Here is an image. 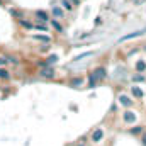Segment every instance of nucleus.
I'll return each instance as SVG.
<instances>
[{
	"label": "nucleus",
	"mask_w": 146,
	"mask_h": 146,
	"mask_svg": "<svg viewBox=\"0 0 146 146\" xmlns=\"http://www.w3.org/2000/svg\"><path fill=\"white\" fill-rule=\"evenodd\" d=\"M53 15L58 17V19H61V17H63V10H61L60 7H53Z\"/></svg>",
	"instance_id": "nucleus-9"
},
{
	"label": "nucleus",
	"mask_w": 146,
	"mask_h": 146,
	"mask_svg": "<svg viewBox=\"0 0 146 146\" xmlns=\"http://www.w3.org/2000/svg\"><path fill=\"white\" fill-rule=\"evenodd\" d=\"M122 117H124V122H127V124H133V122L136 121V114L131 112V110H126Z\"/></svg>",
	"instance_id": "nucleus-2"
},
{
	"label": "nucleus",
	"mask_w": 146,
	"mask_h": 146,
	"mask_svg": "<svg viewBox=\"0 0 146 146\" xmlns=\"http://www.w3.org/2000/svg\"><path fill=\"white\" fill-rule=\"evenodd\" d=\"M131 92H133V95H134L136 99H141V97H143V90H141L139 87H136V85L131 88Z\"/></svg>",
	"instance_id": "nucleus-6"
},
{
	"label": "nucleus",
	"mask_w": 146,
	"mask_h": 146,
	"mask_svg": "<svg viewBox=\"0 0 146 146\" xmlns=\"http://www.w3.org/2000/svg\"><path fill=\"white\" fill-rule=\"evenodd\" d=\"M63 7H65V9H68V10H72V3H70V0H65V2H63Z\"/></svg>",
	"instance_id": "nucleus-13"
},
{
	"label": "nucleus",
	"mask_w": 146,
	"mask_h": 146,
	"mask_svg": "<svg viewBox=\"0 0 146 146\" xmlns=\"http://www.w3.org/2000/svg\"><path fill=\"white\" fill-rule=\"evenodd\" d=\"M72 85H73V87H75V85H82V78H76V80H73Z\"/></svg>",
	"instance_id": "nucleus-17"
},
{
	"label": "nucleus",
	"mask_w": 146,
	"mask_h": 146,
	"mask_svg": "<svg viewBox=\"0 0 146 146\" xmlns=\"http://www.w3.org/2000/svg\"><path fill=\"white\" fill-rule=\"evenodd\" d=\"M104 78H106V68H97L95 72L92 73V76H90V80H92V87H94L95 80H104Z\"/></svg>",
	"instance_id": "nucleus-1"
},
{
	"label": "nucleus",
	"mask_w": 146,
	"mask_h": 146,
	"mask_svg": "<svg viewBox=\"0 0 146 146\" xmlns=\"http://www.w3.org/2000/svg\"><path fill=\"white\" fill-rule=\"evenodd\" d=\"M136 70L143 73L146 70V63H145V61H138V63H136Z\"/></svg>",
	"instance_id": "nucleus-10"
},
{
	"label": "nucleus",
	"mask_w": 146,
	"mask_h": 146,
	"mask_svg": "<svg viewBox=\"0 0 146 146\" xmlns=\"http://www.w3.org/2000/svg\"><path fill=\"white\" fill-rule=\"evenodd\" d=\"M56 60H58V56H56V54H53V56H49V58H48V63L51 65V63H54Z\"/></svg>",
	"instance_id": "nucleus-14"
},
{
	"label": "nucleus",
	"mask_w": 146,
	"mask_h": 146,
	"mask_svg": "<svg viewBox=\"0 0 146 146\" xmlns=\"http://www.w3.org/2000/svg\"><path fill=\"white\" fill-rule=\"evenodd\" d=\"M102 138H104V131L99 127V129H95L94 133H92V141L94 143H99V141H102Z\"/></svg>",
	"instance_id": "nucleus-3"
},
{
	"label": "nucleus",
	"mask_w": 146,
	"mask_h": 146,
	"mask_svg": "<svg viewBox=\"0 0 146 146\" xmlns=\"http://www.w3.org/2000/svg\"><path fill=\"white\" fill-rule=\"evenodd\" d=\"M42 76H46V78H51V76H54V70H51V68H46V70H42L41 72Z\"/></svg>",
	"instance_id": "nucleus-8"
},
{
	"label": "nucleus",
	"mask_w": 146,
	"mask_h": 146,
	"mask_svg": "<svg viewBox=\"0 0 146 146\" xmlns=\"http://www.w3.org/2000/svg\"><path fill=\"white\" fill-rule=\"evenodd\" d=\"M143 80H145L143 75H136V76H134V82H143Z\"/></svg>",
	"instance_id": "nucleus-16"
},
{
	"label": "nucleus",
	"mask_w": 146,
	"mask_h": 146,
	"mask_svg": "<svg viewBox=\"0 0 146 146\" xmlns=\"http://www.w3.org/2000/svg\"><path fill=\"white\" fill-rule=\"evenodd\" d=\"M141 145L146 146V131L143 133V134H141Z\"/></svg>",
	"instance_id": "nucleus-15"
},
{
	"label": "nucleus",
	"mask_w": 146,
	"mask_h": 146,
	"mask_svg": "<svg viewBox=\"0 0 146 146\" xmlns=\"http://www.w3.org/2000/svg\"><path fill=\"white\" fill-rule=\"evenodd\" d=\"M5 61H7V60H3V58H0V66H2V65H5Z\"/></svg>",
	"instance_id": "nucleus-20"
},
{
	"label": "nucleus",
	"mask_w": 146,
	"mask_h": 146,
	"mask_svg": "<svg viewBox=\"0 0 146 146\" xmlns=\"http://www.w3.org/2000/svg\"><path fill=\"white\" fill-rule=\"evenodd\" d=\"M36 15L39 17V21H42V22H46V21H48V14H46V12H42V10H41V12H37Z\"/></svg>",
	"instance_id": "nucleus-12"
},
{
	"label": "nucleus",
	"mask_w": 146,
	"mask_h": 146,
	"mask_svg": "<svg viewBox=\"0 0 146 146\" xmlns=\"http://www.w3.org/2000/svg\"><path fill=\"white\" fill-rule=\"evenodd\" d=\"M129 133L134 134V136H141V134L145 133V126H134V127L129 129Z\"/></svg>",
	"instance_id": "nucleus-5"
},
{
	"label": "nucleus",
	"mask_w": 146,
	"mask_h": 146,
	"mask_svg": "<svg viewBox=\"0 0 146 146\" xmlns=\"http://www.w3.org/2000/svg\"><path fill=\"white\" fill-rule=\"evenodd\" d=\"M119 102H121L122 106H126V107H131V106H133V100H131L127 95H124V94L119 95Z\"/></svg>",
	"instance_id": "nucleus-4"
},
{
	"label": "nucleus",
	"mask_w": 146,
	"mask_h": 146,
	"mask_svg": "<svg viewBox=\"0 0 146 146\" xmlns=\"http://www.w3.org/2000/svg\"><path fill=\"white\" fill-rule=\"evenodd\" d=\"M0 78H3V80H9V78H10V73L7 72L5 68H0Z\"/></svg>",
	"instance_id": "nucleus-11"
},
{
	"label": "nucleus",
	"mask_w": 146,
	"mask_h": 146,
	"mask_svg": "<svg viewBox=\"0 0 146 146\" xmlns=\"http://www.w3.org/2000/svg\"><path fill=\"white\" fill-rule=\"evenodd\" d=\"M53 26H54V27H56V29H58V31H61V26H60V24H58V22H53Z\"/></svg>",
	"instance_id": "nucleus-19"
},
{
	"label": "nucleus",
	"mask_w": 146,
	"mask_h": 146,
	"mask_svg": "<svg viewBox=\"0 0 146 146\" xmlns=\"http://www.w3.org/2000/svg\"><path fill=\"white\" fill-rule=\"evenodd\" d=\"M143 34V31H136V33H131V34H127V36L121 37V41H127V39H133V37H138Z\"/></svg>",
	"instance_id": "nucleus-7"
},
{
	"label": "nucleus",
	"mask_w": 146,
	"mask_h": 146,
	"mask_svg": "<svg viewBox=\"0 0 146 146\" xmlns=\"http://www.w3.org/2000/svg\"><path fill=\"white\" fill-rule=\"evenodd\" d=\"M73 3H78V2H80V0H72Z\"/></svg>",
	"instance_id": "nucleus-21"
},
{
	"label": "nucleus",
	"mask_w": 146,
	"mask_h": 146,
	"mask_svg": "<svg viewBox=\"0 0 146 146\" xmlns=\"http://www.w3.org/2000/svg\"><path fill=\"white\" fill-rule=\"evenodd\" d=\"M36 39H41V41H49V37H46V36H34Z\"/></svg>",
	"instance_id": "nucleus-18"
}]
</instances>
